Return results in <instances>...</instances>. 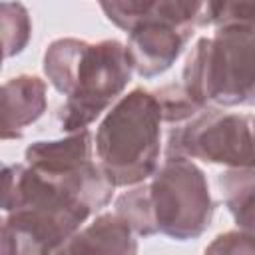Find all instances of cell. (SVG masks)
Listing matches in <instances>:
<instances>
[{
  "label": "cell",
  "instance_id": "obj_4",
  "mask_svg": "<svg viewBox=\"0 0 255 255\" xmlns=\"http://www.w3.org/2000/svg\"><path fill=\"white\" fill-rule=\"evenodd\" d=\"M183 88L201 108L255 106V30L199 38L183 66Z\"/></svg>",
  "mask_w": 255,
  "mask_h": 255
},
{
  "label": "cell",
  "instance_id": "obj_7",
  "mask_svg": "<svg viewBox=\"0 0 255 255\" xmlns=\"http://www.w3.org/2000/svg\"><path fill=\"white\" fill-rule=\"evenodd\" d=\"M189 34L159 20H147L133 28L128 38V58L141 78H155L179 58Z\"/></svg>",
  "mask_w": 255,
  "mask_h": 255
},
{
  "label": "cell",
  "instance_id": "obj_11",
  "mask_svg": "<svg viewBox=\"0 0 255 255\" xmlns=\"http://www.w3.org/2000/svg\"><path fill=\"white\" fill-rule=\"evenodd\" d=\"M219 187L237 227L255 233V165L231 167L221 173Z\"/></svg>",
  "mask_w": 255,
  "mask_h": 255
},
{
  "label": "cell",
  "instance_id": "obj_6",
  "mask_svg": "<svg viewBox=\"0 0 255 255\" xmlns=\"http://www.w3.org/2000/svg\"><path fill=\"white\" fill-rule=\"evenodd\" d=\"M165 155H187L227 167H253V118L205 108L169 131Z\"/></svg>",
  "mask_w": 255,
  "mask_h": 255
},
{
  "label": "cell",
  "instance_id": "obj_19",
  "mask_svg": "<svg viewBox=\"0 0 255 255\" xmlns=\"http://www.w3.org/2000/svg\"><path fill=\"white\" fill-rule=\"evenodd\" d=\"M253 137H255V120H253Z\"/></svg>",
  "mask_w": 255,
  "mask_h": 255
},
{
  "label": "cell",
  "instance_id": "obj_16",
  "mask_svg": "<svg viewBox=\"0 0 255 255\" xmlns=\"http://www.w3.org/2000/svg\"><path fill=\"white\" fill-rule=\"evenodd\" d=\"M153 94L159 102L161 118L165 124L181 126V124L189 122L191 118H195L201 110H205L187 94V90L183 86H177V84L163 86V88L155 90Z\"/></svg>",
  "mask_w": 255,
  "mask_h": 255
},
{
  "label": "cell",
  "instance_id": "obj_8",
  "mask_svg": "<svg viewBox=\"0 0 255 255\" xmlns=\"http://www.w3.org/2000/svg\"><path fill=\"white\" fill-rule=\"evenodd\" d=\"M2 137L18 139L46 112V84L36 76H18L2 86Z\"/></svg>",
  "mask_w": 255,
  "mask_h": 255
},
{
  "label": "cell",
  "instance_id": "obj_1",
  "mask_svg": "<svg viewBox=\"0 0 255 255\" xmlns=\"http://www.w3.org/2000/svg\"><path fill=\"white\" fill-rule=\"evenodd\" d=\"M0 251L6 255H44L60 249L82 229L92 209L60 183L28 163L6 165Z\"/></svg>",
  "mask_w": 255,
  "mask_h": 255
},
{
  "label": "cell",
  "instance_id": "obj_15",
  "mask_svg": "<svg viewBox=\"0 0 255 255\" xmlns=\"http://www.w3.org/2000/svg\"><path fill=\"white\" fill-rule=\"evenodd\" d=\"M100 6L112 24L131 32L139 24L153 20L157 0H100Z\"/></svg>",
  "mask_w": 255,
  "mask_h": 255
},
{
  "label": "cell",
  "instance_id": "obj_18",
  "mask_svg": "<svg viewBox=\"0 0 255 255\" xmlns=\"http://www.w3.org/2000/svg\"><path fill=\"white\" fill-rule=\"evenodd\" d=\"M207 253H255V233L239 229L221 233L205 247Z\"/></svg>",
  "mask_w": 255,
  "mask_h": 255
},
{
  "label": "cell",
  "instance_id": "obj_2",
  "mask_svg": "<svg viewBox=\"0 0 255 255\" xmlns=\"http://www.w3.org/2000/svg\"><path fill=\"white\" fill-rule=\"evenodd\" d=\"M50 84L66 96L60 128L66 133L86 129L131 82L128 50L118 40L90 44L78 38L54 40L44 54Z\"/></svg>",
  "mask_w": 255,
  "mask_h": 255
},
{
  "label": "cell",
  "instance_id": "obj_17",
  "mask_svg": "<svg viewBox=\"0 0 255 255\" xmlns=\"http://www.w3.org/2000/svg\"><path fill=\"white\" fill-rule=\"evenodd\" d=\"M211 26L255 30V0H211Z\"/></svg>",
  "mask_w": 255,
  "mask_h": 255
},
{
  "label": "cell",
  "instance_id": "obj_5",
  "mask_svg": "<svg viewBox=\"0 0 255 255\" xmlns=\"http://www.w3.org/2000/svg\"><path fill=\"white\" fill-rule=\"evenodd\" d=\"M157 233L197 239L211 225L213 201L205 173L187 155H167L147 183Z\"/></svg>",
  "mask_w": 255,
  "mask_h": 255
},
{
  "label": "cell",
  "instance_id": "obj_13",
  "mask_svg": "<svg viewBox=\"0 0 255 255\" xmlns=\"http://www.w3.org/2000/svg\"><path fill=\"white\" fill-rule=\"evenodd\" d=\"M116 213L124 217L128 225L133 229V233L139 237H149L157 233V225L149 201V189L145 183L143 185L137 183L133 189L120 195L116 199Z\"/></svg>",
  "mask_w": 255,
  "mask_h": 255
},
{
  "label": "cell",
  "instance_id": "obj_9",
  "mask_svg": "<svg viewBox=\"0 0 255 255\" xmlns=\"http://www.w3.org/2000/svg\"><path fill=\"white\" fill-rule=\"evenodd\" d=\"M26 163L44 173V175H60L82 167L92 161V133L90 129H80L68 133L64 139L54 141H34L24 151Z\"/></svg>",
  "mask_w": 255,
  "mask_h": 255
},
{
  "label": "cell",
  "instance_id": "obj_3",
  "mask_svg": "<svg viewBox=\"0 0 255 255\" xmlns=\"http://www.w3.org/2000/svg\"><path fill=\"white\" fill-rule=\"evenodd\" d=\"M161 124L153 92L135 88L112 106L96 131V155L116 187L143 183L157 171Z\"/></svg>",
  "mask_w": 255,
  "mask_h": 255
},
{
  "label": "cell",
  "instance_id": "obj_14",
  "mask_svg": "<svg viewBox=\"0 0 255 255\" xmlns=\"http://www.w3.org/2000/svg\"><path fill=\"white\" fill-rule=\"evenodd\" d=\"M32 32V22L28 16V10L20 2H2V46H4V58H12L20 54Z\"/></svg>",
  "mask_w": 255,
  "mask_h": 255
},
{
  "label": "cell",
  "instance_id": "obj_10",
  "mask_svg": "<svg viewBox=\"0 0 255 255\" xmlns=\"http://www.w3.org/2000/svg\"><path fill=\"white\" fill-rule=\"evenodd\" d=\"M137 243L133 229L124 217L114 213H102L88 227L80 229L60 253H135Z\"/></svg>",
  "mask_w": 255,
  "mask_h": 255
},
{
  "label": "cell",
  "instance_id": "obj_12",
  "mask_svg": "<svg viewBox=\"0 0 255 255\" xmlns=\"http://www.w3.org/2000/svg\"><path fill=\"white\" fill-rule=\"evenodd\" d=\"M153 20L191 36L195 28L211 26V0H157Z\"/></svg>",
  "mask_w": 255,
  "mask_h": 255
}]
</instances>
